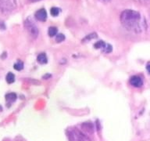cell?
Returning <instances> with one entry per match:
<instances>
[{"label": "cell", "instance_id": "obj_1", "mask_svg": "<svg viewBox=\"0 0 150 141\" xmlns=\"http://www.w3.org/2000/svg\"><path fill=\"white\" fill-rule=\"evenodd\" d=\"M120 22L127 30L135 33H141L147 28L145 19L138 11L125 9L120 14Z\"/></svg>", "mask_w": 150, "mask_h": 141}, {"label": "cell", "instance_id": "obj_2", "mask_svg": "<svg viewBox=\"0 0 150 141\" xmlns=\"http://www.w3.org/2000/svg\"><path fill=\"white\" fill-rule=\"evenodd\" d=\"M67 136L69 141H91L84 132L76 129L70 128L67 131Z\"/></svg>", "mask_w": 150, "mask_h": 141}, {"label": "cell", "instance_id": "obj_3", "mask_svg": "<svg viewBox=\"0 0 150 141\" xmlns=\"http://www.w3.org/2000/svg\"><path fill=\"white\" fill-rule=\"evenodd\" d=\"M16 7V0H0V12L2 14H9L13 11Z\"/></svg>", "mask_w": 150, "mask_h": 141}, {"label": "cell", "instance_id": "obj_4", "mask_svg": "<svg viewBox=\"0 0 150 141\" xmlns=\"http://www.w3.org/2000/svg\"><path fill=\"white\" fill-rule=\"evenodd\" d=\"M24 27H25L26 30L28 31V34L33 38H36L38 37V27L33 22L31 19L28 18L24 21Z\"/></svg>", "mask_w": 150, "mask_h": 141}, {"label": "cell", "instance_id": "obj_5", "mask_svg": "<svg viewBox=\"0 0 150 141\" xmlns=\"http://www.w3.org/2000/svg\"><path fill=\"white\" fill-rule=\"evenodd\" d=\"M35 16L38 21H45L47 18V12L45 9H40L35 13Z\"/></svg>", "mask_w": 150, "mask_h": 141}, {"label": "cell", "instance_id": "obj_6", "mask_svg": "<svg viewBox=\"0 0 150 141\" xmlns=\"http://www.w3.org/2000/svg\"><path fill=\"white\" fill-rule=\"evenodd\" d=\"M130 83H131V85H133L134 87L139 88V87L142 86L143 81L142 79L140 77H138V76H133V77H131V79H130Z\"/></svg>", "mask_w": 150, "mask_h": 141}, {"label": "cell", "instance_id": "obj_7", "mask_svg": "<svg viewBox=\"0 0 150 141\" xmlns=\"http://www.w3.org/2000/svg\"><path fill=\"white\" fill-rule=\"evenodd\" d=\"M81 129L86 132L88 133H93L94 132V125L91 122H84L81 125Z\"/></svg>", "mask_w": 150, "mask_h": 141}, {"label": "cell", "instance_id": "obj_8", "mask_svg": "<svg viewBox=\"0 0 150 141\" xmlns=\"http://www.w3.org/2000/svg\"><path fill=\"white\" fill-rule=\"evenodd\" d=\"M38 62L40 63V64H45L48 62V59H47V56L45 55V53H40L37 57Z\"/></svg>", "mask_w": 150, "mask_h": 141}, {"label": "cell", "instance_id": "obj_9", "mask_svg": "<svg viewBox=\"0 0 150 141\" xmlns=\"http://www.w3.org/2000/svg\"><path fill=\"white\" fill-rule=\"evenodd\" d=\"M16 100V93H8L6 95V100L8 103H13V102H14Z\"/></svg>", "mask_w": 150, "mask_h": 141}, {"label": "cell", "instance_id": "obj_10", "mask_svg": "<svg viewBox=\"0 0 150 141\" xmlns=\"http://www.w3.org/2000/svg\"><path fill=\"white\" fill-rule=\"evenodd\" d=\"M97 38V34L96 33H91V34H89L84 38L83 39V42H88L89 41H91V39H94V38Z\"/></svg>", "mask_w": 150, "mask_h": 141}, {"label": "cell", "instance_id": "obj_11", "mask_svg": "<svg viewBox=\"0 0 150 141\" xmlns=\"http://www.w3.org/2000/svg\"><path fill=\"white\" fill-rule=\"evenodd\" d=\"M6 79V82H8L9 84H11V83L14 82V81H15V75H14L13 73L9 72L7 74Z\"/></svg>", "mask_w": 150, "mask_h": 141}, {"label": "cell", "instance_id": "obj_12", "mask_svg": "<svg viewBox=\"0 0 150 141\" xmlns=\"http://www.w3.org/2000/svg\"><path fill=\"white\" fill-rule=\"evenodd\" d=\"M105 45H106V43H105V42H104L103 41L100 40V41H98V42H97L95 43V45H94V47H95L96 49H101L102 50H103V49H104V47L105 46Z\"/></svg>", "mask_w": 150, "mask_h": 141}, {"label": "cell", "instance_id": "obj_13", "mask_svg": "<svg viewBox=\"0 0 150 141\" xmlns=\"http://www.w3.org/2000/svg\"><path fill=\"white\" fill-rule=\"evenodd\" d=\"M57 32H58V30L56 27H50L49 28V31H48V33H49V35L50 37H53V36L56 35Z\"/></svg>", "mask_w": 150, "mask_h": 141}, {"label": "cell", "instance_id": "obj_14", "mask_svg": "<svg viewBox=\"0 0 150 141\" xmlns=\"http://www.w3.org/2000/svg\"><path fill=\"white\" fill-rule=\"evenodd\" d=\"M50 14H51L52 16H57L59 15V9L57 8V7H52L50 9Z\"/></svg>", "mask_w": 150, "mask_h": 141}, {"label": "cell", "instance_id": "obj_15", "mask_svg": "<svg viewBox=\"0 0 150 141\" xmlns=\"http://www.w3.org/2000/svg\"><path fill=\"white\" fill-rule=\"evenodd\" d=\"M13 68L16 70H21L23 68V63L21 61H18L14 64Z\"/></svg>", "mask_w": 150, "mask_h": 141}, {"label": "cell", "instance_id": "obj_16", "mask_svg": "<svg viewBox=\"0 0 150 141\" xmlns=\"http://www.w3.org/2000/svg\"><path fill=\"white\" fill-rule=\"evenodd\" d=\"M112 50V47L111 45L110 44H106L105 45V46L104 47V49L102 50V51L103 52V53H111Z\"/></svg>", "mask_w": 150, "mask_h": 141}, {"label": "cell", "instance_id": "obj_17", "mask_svg": "<svg viewBox=\"0 0 150 141\" xmlns=\"http://www.w3.org/2000/svg\"><path fill=\"white\" fill-rule=\"evenodd\" d=\"M65 40V36L63 34H58V35H56V41L57 42H63Z\"/></svg>", "mask_w": 150, "mask_h": 141}, {"label": "cell", "instance_id": "obj_18", "mask_svg": "<svg viewBox=\"0 0 150 141\" xmlns=\"http://www.w3.org/2000/svg\"><path fill=\"white\" fill-rule=\"evenodd\" d=\"M146 68H147V70H148V71H149V74H150V64H149V65H148L147 67H146Z\"/></svg>", "mask_w": 150, "mask_h": 141}, {"label": "cell", "instance_id": "obj_19", "mask_svg": "<svg viewBox=\"0 0 150 141\" xmlns=\"http://www.w3.org/2000/svg\"><path fill=\"white\" fill-rule=\"evenodd\" d=\"M102 1H103V2H110V0H102Z\"/></svg>", "mask_w": 150, "mask_h": 141}, {"label": "cell", "instance_id": "obj_20", "mask_svg": "<svg viewBox=\"0 0 150 141\" xmlns=\"http://www.w3.org/2000/svg\"><path fill=\"white\" fill-rule=\"evenodd\" d=\"M30 2H38L40 0H30Z\"/></svg>", "mask_w": 150, "mask_h": 141}, {"label": "cell", "instance_id": "obj_21", "mask_svg": "<svg viewBox=\"0 0 150 141\" xmlns=\"http://www.w3.org/2000/svg\"><path fill=\"white\" fill-rule=\"evenodd\" d=\"M142 1H143V2H149L150 0H142Z\"/></svg>", "mask_w": 150, "mask_h": 141}]
</instances>
